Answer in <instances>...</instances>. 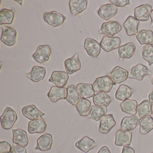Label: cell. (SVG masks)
Wrapping results in <instances>:
<instances>
[{
	"mask_svg": "<svg viewBox=\"0 0 153 153\" xmlns=\"http://www.w3.org/2000/svg\"><path fill=\"white\" fill-rule=\"evenodd\" d=\"M17 120L18 115L16 111L11 107H7L1 116V127L5 130L10 129Z\"/></svg>",
	"mask_w": 153,
	"mask_h": 153,
	"instance_id": "cell-1",
	"label": "cell"
},
{
	"mask_svg": "<svg viewBox=\"0 0 153 153\" xmlns=\"http://www.w3.org/2000/svg\"><path fill=\"white\" fill-rule=\"evenodd\" d=\"M114 83L109 75L97 78L93 83L95 92L109 93L111 90Z\"/></svg>",
	"mask_w": 153,
	"mask_h": 153,
	"instance_id": "cell-2",
	"label": "cell"
},
{
	"mask_svg": "<svg viewBox=\"0 0 153 153\" xmlns=\"http://www.w3.org/2000/svg\"><path fill=\"white\" fill-rule=\"evenodd\" d=\"M1 29V42L8 46L15 45L16 43L17 36L16 30L13 27L7 26H3Z\"/></svg>",
	"mask_w": 153,
	"mask_h": 153,
	"instance_id": "cell-3",
	"label": "cell"
},
{
	"mask_svg": "<svg viewBox=\"0 0 153 153\" xmlns=\"http://www.w3.org/2000/svg\"><path fill=\"white\" fill-rule=\"evenodd\" d=\"M43 18L45 23L53 27L62 25L66 19L65 16L56 11L45 12L43 14Z\"/></svg>",
	"mask_w": 153,
	"mask_h": 153,
	"instance_id": "cell-4",
	"label": "cell"
},
{
	"mask_svg": "<svg viewBox=\"0 0 153 153\" xmlns=\"http://www.w3.org/2000/svg\"><path fill=\"white\" fill-rule=\"evenodd\" d=\"M122 29L121 25L117 21H111L103 23L101 25L99 33L109 37H114Z\"/></svg>",
	"mask_w": 153,
	"mask_h": 153,
	"instance_id": "cell-5",
	"label": "cell"
},
{
	"mask_svg": "<svg viewBox=\"0 0 153 153\" xmlns=\"http://www.w3.org/2000/svg\"><path fill=\"white\" fill-rule=\"evenodd\" d=\"M151 74L152 72L149 70L146 66L143 64H138L130 69L128 72V77L141 81L145 76Z\"/></svg>",
	"mask_w": 153,
	"mask_h": 153,
	"instance_id": "cell-6",
	"label": "cell"
},
{
	"mask_svg": "<svg viewBox=\"0 0 153 153\" xmlns=\"http://www.w3.org/2000/svg\"><path fill=\"white\" fill-rule=\"evenodd\" d=\"M51 53V49L49 45H39L33 54V58L38 63L42 64L49 60Z\"/></svg>",
	"mask_w": 153,
	"mask_h": 153,
	"instance_id": "cell-7",
	"label": "cell"
},
{
	"mask_svg": "<svg viewBox=\"0 0 153 153\" xmlns=\"http://www.w3.org/2000/svg\"><path fill=\"white\" fill-rule=\"evenodd\" d=\"M84 48L87 54L93 58H97L101 52V45L93 38H86L84 42Z\"/></svg>",
	"mask_w": 153,
	"mask_h": 153,
	"instance_id": "cell-8",
	"label": "cell"
},
{
	"mask_svg": "<svg viewBox=\"0 0 153 153\" xmlns=\"http://www.w3.org/2000/svg\"><path fill=\"white\" fill-rule=\"evenodd\" d=\"M101 48L106 52L116 50L120 47L121 40L119 37L104 36L100 42Z\"/></svg>",
	"mask_w": 153,
	"mask_h": 153,
	"instance_id": "cell-9",
	"label": "cell"
},
{
	"mask_svg": "<svg viewBox=\"0 0 153 153\" xmlns=\"http://www.w3.org/2000/svg\"><path fill=\"white\" fill-rule=\"evenodd\" d=\"M131 132L122 129H119L116 132L114 144L118 146H129L131 145Z\"/></svg>",
	"mask_w": 153,
	"mask_h": 153,
	"instance_id": "cell-10",
	"label": "cell"
},
{
	"mask_svg": "<svg viewBox=\"0 0 153 153\" xmlns=\"http://www.w3.org/2000/svg\"><path fill=\"white\" fill-rule=\"evenodd\" d=\"M64 64L66 72L69 75L74 74L81 69V62L78 53H76L71 58L65 60Z\"/></svg>",
	"mask_w": 153,
	"mask_h": 153,
	"instance_id": "cell-11",
	"label": "cell"
},
{
	"mask_svg": "<svg viewBox=\"0 0 153 153\" xmlns=\"http://www.w3.org/2000/svg\"><path fill=\"white\" fill-rule=\"evenodd\" d=\"M109 76L115 85L119 84L127 80L128 77V72L125 69L117 66L111 71Z\"/></svg>",
	"mask_w": 153,
	"mask_h": 153,
	"instance_id": "cell-12",
	"label": "cell"
},
{
	"mask_svg": "<svg viewBox=\"0 0 153 153\" xmlns=\"http://www.w3.org/2000/svg\"><path fill=\"white\" fill-rule=\"evenodd\" d=\"M115 125L116 122L113 115L111 114H106L103 116L100 120L99 131L102 134H107Z\"/></svg>",
	"mask_w": 153,
	"mask_h": 153,
	"instance_id": "cell-13",
	"label": "cell"
},
{
	"mask_svg": "<svg viewBox=\"0 0 153 153\" xmlns=\"http://www.w3.org/2000/svg\"><path fill=\"white\" fill-rule=\"evenodd\" d=\"M22 114L31 120H35L42 118L45 114L42 112L35 105L31 104L24 106L22 109Z\"/></svg>",
	"mask_w": 153,
	"mask_h": 153,
	"instance_id": "cell-14",
	"label": "cell"
},
{
	"mask_svg": "<svg viewBox=\"0 0 153 153\" xmlns=\"http://www.w3.org/2000/svg\"><path fill=\"white\" fill-rule=\"evenodd\" d=\"M118 12V8L113 4H107L100 7L97 11L98 16L105 20L114 17Z\"/></svg>",
	"mask_w": 153,
	"mask_h": 153,
	"instance_id": "cell-15",
	"label": "cell"
},
{
	"mask_svg": "<svg viewBox=\"0 0 153 153\" xmlns=\"http://www.w3.org/2000/svg\"><path fill=\"white\" fill-rule=\"evenodd\" d=\"M69 78L68 74L67 72L57 71L53 72L49 81L53 83L56 86L64 87L67 85Z\"/></svg>",
	"mask_w": 153,
	"mask_h": 153,
	"instance_id": "cell-16",
	"label": "cell"
},
{
	"mask_svg": "<svg viewBox=\"0 0 153 153\" xmlns=\"http://www.w3.org/2000/svg\"><path fill=\"white\" fill-rule=\"evenodd\" d=\"M47 124L43 118H41L35 120H31L28 122V132L30 134L44 133L47 128Z\"/></svg>",
	"mask_w": 153,
	"mask_h": 153,
	"instance_id": "cell-17",
	"label": "cell"
},
{
	"mask_svg": "<svg viewBox=\"0 0 153 153\" xmlns=\"http://www.w3.org/2000/svg\"><path fill=\"white\" fill-rule=\"evenodd\" d=\"M49 99L53 103L62 99H66L67 97V88L53 86L51 88L47 94Z\"/></svg>",
	"mask_w": 153,
	"mask_h": 153,
	"instance_id": "cell-18",
	"label": "cell"
},
{
	"mask_svg": "<svg viewBox=\"0 0 153 153\" xmlns=\"http://www.w3.org/2000/svg\"><path fill=\"white\" fill-rule=\"evenodd\" d=\"M136 46L133 43L129 42L120 46L118 49V55L121 61L130 59L134 55Z\"/></svg>",
	"mask_w": 153,
	"mask_h": 153,
	"instance_id": "cell-19",
	"label": "cell"
},
{
	"mask_svg": "<svg viewBox=\"0 0 153 153\" xmlns=\"http://www.w3.org/2000/svg\"><path fill=\"white\" fill-rule=\"evenodd\" d=\"M46 73V69L44 67L35 66L30 72L25 74V76L31 81L37 83L45 78Z\"/></svg>",
	"mask_w": 153,
	"mask_h": 153,
	"instance_id": "cell-20",
	"label": "cell"
},
{
	"mask_svg": "<svg viewBox=\"0 0 153 153\" xmlns=\"http://www.w3.org/2000/svg\"><path fill=\"white\" fill-rule=\"evenodd\" d=\"M53 141L52 135L51 133H45L37 139L35 149L41 151L50 150L51 149Z\"/></svg>",
	"mask_w": 153,
	"mask_h": 153,
	"instance_id": "cell-21",
	"label": "cell"
},
{
	"mask_svg": "<svg viewBox=\"0 0 153 153\" xmlns=\"http://www.w3.org/2000/svg\"><path fill=\"white\" fill-rule=\"evenodd\" d=\"M152 7L144 4L137 7L134 10V17L139 21H147L150 17Z\"/></svg>",
	"mask_w": 153,
	"mask_h": 153,
	"instance_id": "cell-22",
	"label": "cell"
},
{
	"mask_svg": "<svg viewBox=\"0 0 153 153\" xmlns=\"http://www.w3.org/2000/svg\"><path fill=\"white\" fill-rule=\"evenodd\" d=\"M13 142L21 146L25 147L28 145L29 139L26 131L22 129L12 130Z\"/></svg>",
	"mask_w": 153,
	"mask_h": 153,
	"instance_id": "cell-23",
	"label": "cell"
},
{
	"mask_svg": "<svg viewBox=\"0 0 153 153\" xmlns=\"http://www.w3.org/2000/svg\"><path fill=\"white\" fill-rule=\"evenodd\" d=\"M97 145L95 141L88 136L83 137L75 144V146L78 149L85 153L95 148Z\"/></svg>",
	"mask_w": 153,
	"mask_h": 153,
	"instance_id": "cell-24",
	"label": "cell"
},
{
	"mask_svg": "<svg viewBox=\"0 0 153 153\" xmlns=\"http://www.w3.org/2000/svg\"><path fill=\"white\" fill-rule=\"evenodd\" d=\"M139 25V21L132 16L128 17L123 24L126 33L128 36H132L137 34Z\"/></svg>",
	"mask_w": 153,
	"mask_h": 153,
	"instance_id": "cell-25",
	"label": "cell"
},
{
	"mask_svg": "<svg viewBox=\"0 0 153 153\" xmlns=\"http://www.w3.org/2000/svg\"><path fill=\"white\" fill-rule=\"evenodd\" d=\"M87 0H70L69 2L70 11L73 16H77L83 12L87 7Z\"/></svg>",
	"mask_w": 153,
	"mask_h": 153,
	"instance_id": "cell-26",
	"label": "cell"
},
{
	"mask_svg": "<svg viewBox=\"0 0 153 153\" xmlns=\"http://www.w3.org/2000/svg\"><path fill=\"white\" fill-rule=\"evenodd\" d=\"M139 124V119L136 115L126 116L123 118L120 123L121 129L131 131L133 130Z\"/></svg>",
	"mask_w": 153,
	"mask_h": 153,
	"instance_id": "cell-27",
	"label": "cell"
},
{
	"mask_svg": "<svg viewBox=\"0 0 153 153\" xmlns=\"http://www.w3.org/2000/svg\"><path fill=\"white\" fill-rule=\"evenodd\" d=\"M81 98V95L75 85H71L67 87L66 100L68 102L72 105H76Z\"/></svg>",
	"mask_w": 153,
	"mask_h": 153,
	"instance_id": "cell-28",
	"label": "cell"
},
{
	"mask_svg": "<svg viewBox=\"0 0 153 153\" xmlns=\"http://www.w3.org/2000/svg\"><path fill=\"white\" fill-rule=\"evenodd\" d=\"M136 37L140 45H153V32L152 30L142 29L138 32Z\"/></svg>",
	"mask_w": 153,
	"mask_h": 153,
	"instance_id": "cell-29",
	"label": "cell"
},
{
	"mask_svg": "<svg viewBox=\"0 0 153 153\" xmlns=\"http://www.w3.org/2000/svg\"><path fill=\"white\" fill-rule=\"evenodd\" d=\"M153 103L148 100H143L138 105L137 112L140 118L151 116Z\"/></svg>",
	"mask_w": 153,
	"mask_h": 153,
	"instance_id": "cell-30",
	"label": "cell"
},
{
	"mask_svg": "<svg viewBox=\"0 0 153 153\" xmlns=\"http://www.w3.org/2000/svg\"><path fill=\"white\" fill-rule=\"evenodd\" d=\"M107 112V107L105 106L93 105L90 107L88 117L95 121H98L105 115Z\"/></svg>",
	"mask_w": 153,
	"mask_h": 153,
	"instance_id": "cell-31",
	"label": "cell"
},
{
	"mask_svg": "<svg viewBox=\"0 0 153 153\" xmlns=\"http://www.w3.org/2000/svg\"><path fill=\"white\" fill-rule=\"evenodd\" d=\"M133 90L128 86L121 85L119 86L115 93V98L120 101H124L128 99L132 95Z\"/></svg>",
	"mask_w": 153,
	"mask_h": 153,
	"instance_id": "cell-32",
	"label": "cell"
},
{
	"mask_svg": "<svg viewBox=\"0 0 153 153\" xmlns=\"http://www.w3.org/2000/svg\"><path fill=\"white\" fill-rule=\"evenodd\" d=\"M111 97L105 92H99L95 94L93 97L94 104L97 106L107 107L111 102Z\"/></svg>",
	"mask_w": 153,
	"mask_h": 153,
	"instance_id": "cell-33",
	"label": "cell"
},
{
	"mask_svg": "<svg viewBox=\"0 0 153 153\" xmlns=\"http://www.w3.org/2000/svg\"><path fill=\"white\" fill-rule=\"evenodd\" d=\"M76 88L82 98L87 99L95 95V91L92 84L80 83L77 85Z\"/></svg>",
	"mask_w": 153,
	"mask_h": 153,
	"instance_id": "cell-34",
	"label": "cell"
},
{
	"mask_svg": "<svg viewBox=\"0 0 153 153\" xmlns=\"http://www.w3.org/2000/svg\"><path fill=\"white\" fill-rule=\"evenodd\" d=\"M140 132L146 135L153 129V118L151 116H147L139 119Z\"/></svg>",
	"mask_w": 153,
	"mask_h": 153,
	"instance_id": "cell-35",
	"label": "cell"
},
{
	"mask_svg": "<svg viewBox=\"0 0 153 153\" xmlns=\"http://www.w3.org/2000/svg\"><path fill=\"white\" fill-rule=\"evenodd\" d=\"M137 102L136 100L127 99L121 103L120 107L123 112L135 115L137 114Z\"/></svg>",
	"mask_w": 153,
	"mask_h": 153,
	"instance_id": "cell-36",
	"label": "cell"
},
{
	"mask_svg": "<svg viewBox=\"0 0 153 153\" xmlns=\"http://www.w3.org/2000/svg\"><path fill=\"white\" fill-rule=\"evenodd\" d=\"M15 18V12L12 10L3 9L0 11V25H12Z\"/></svg>",
	"mask_w": 153,
	"mask_h": 153,
	"instance_id": "cell-37",
	"label": "cell"
},
{
	"mask_svg": "<svg viewBox=\"0 0 153 153\" xmlns=\"http://www.w3.org/2000/svg\"><path fill=\"white\" fill-rule=\"evenodd\" d=\"M91 105L90 101L85 98H81L76 105V109L80 116L85 117L88 116Z\"/></svg>",
	"mask_w": 153,
	"mask_h": 153,
	"instance_id": "cell-38",
	"label": "cell"
},
{
	"mask_svg": "<svg viewBox=\"0 0 153 153\" xmlns=\"http://www.w3.org/2000/svg\"><path fill=\"white\" fill-rule=\"evenodd\" d=\"M143 59L148 62L149 66L153 64V46L147 45L143 48L142 51Z\"/></svg>",
	"mask_w": 153,
	"mask_h": 153,
	"instance_id": "cell-39",
	"label": "cell"
},
{
	"mask_svg": "<svg viewBox=\"0 0 153 153\" xmlns=\"http://www.w3.org/2000/svg\"><path fill=\"white\" fill-rule=\"evenodd\" d=\"M12 147L10 143L7 141H0V153H10Z\"/></svg>",
	"mask_w": 153,
	"mask_h": 153,
	"instance_id": "cell-40",
	"label": "cell"
},
{
	"mask_svg": "<svg viewBox=\"0 0 153 153\" xmlns=\"http://www.w3.org/2000/svg\"><path fill=\"white\" fill-rule=\"evenodd\" d=\"M110 1L116 7H123L130 4L129 0H110Z\"/></svg>",
	"mask_w": 153,
	"mask_h": 153,
	"instance_id": "cell-41",
	"label": "cell"
},
{
	"mask_svg": "<svg viewBox=\"0 0 153 153\" xmlns=\"http://www.w3.org/2000/svg\"><path fill=\"white\" fill-rule=\"evenodd\" d=\"M10 153H27V149L24 147L17 145H13Z\"/></svg>",
	"mask_w": 153,
	"mask_h": 153,
	"instance_id": "cell-42",
	"label": "cell"
},
{
	"mask_svg": "<svg viewBox=\"0 0 153 153\" xmlns=\"http://www.w3.org/2000/svg\"><path fill=\"white\" fill-rule=\"evenodd\" d=\"M121 153H135V151L131 147L125 146L123 148Z\"/></svg>",
	"mask_w": 153,
	"mask_h": 153,
	"instance_id": "cell-43",
	"label": "cell"
},
{
	"mask_svg": "<svg viewBox=\"0 0 153 153\" xmlns=\"http://www.w3.org/2000/svg\"><path fill=\"white\" fill-rule=\"evenodd\" d=\"M97 153H111L109 149L106 146L102 147Z\"/></svg>",
	"mask_w": 153,
	"mask_h": 153,
	"instance_id": "cell-44",
	"label": "cell"
},
{
	"mask_svg": "<svg viewBox=\"0 0 153 153\" xmlns=\"http://www.w3.org/2000/svg\"><path fill=\"white\" fill-rule=\"evenodd\" d=\"M148 98L149 101H150L152 103H153V89H152V91L149 95Z\"/></svg>",
	"mask_w": 153,
	"mask_h": 153,
	"instance_id": "cell-45",
	"label": "cell"
},
{
	"mask_svg": "<svg viewBox=\"0 0 153 153\" xmlns=\"http://www.w3.org/2000/svg\"><path fill=\"white\" fill-rule=\"evenodd\" d=\"M150 18L151 19V23H150V27H153V9L151 10L150 14Z\"/></svg>",
	"mask_w": 153,
	"mask_h": 153,
	"instance_id": "cell-46",
	"label": "cell"
},
{
	"mask_svg": "<svg viewBox=\"0 0 153 153\" xmlns=\"http://www.w3.org/2000/svg\"><path fill=\"white\" fill-rule=\"evenodd\" d=\"M15 1H16L18 3H19L21 6H22V5H23V0H20V1H16V0H15Z\"/></svg>",
	"mask_w": 153,
	"mask_h": 153,
	"instance_id": "cell-47",
	"label": "cell"
},
{
	"mask_svg": "<svg viewBox=\"0 0 153 153\" xmlns=\"http://www.w3.org/2000/svg\"><path fill=\"white\" fill-rule=\"evenodd\" d=\"M152 116H153V106H152Z\"/></svg>",
	"mask_w": 153,
	"mask_h": 153,
	"instance_id": "cell-48",
	"label": "cell"
},
{
	"mask_svg": "<svg viewBox=\"0 0 153 153\" xmlns=\"http://www.w3.org/2000/svg\"><path fill=\"white\" fill-rule=\"evenodd\" d=\"M152 85H153V77H152Z\"/></svg>",
	"mask_w": 153,
	"mask_h": 153,
	"instance_id": "cell-49",
	"label": "cell"
},
{
	"mask_svg": "<svg viewBox=\"0 0 153 153\" xmlns=\"http://www.w3.org/2000/svg\"><path fill=\"white\" fill-rule=\"evenodd\" d=\"M153 153V152H152V153Z\"/></svg>",
	"mask_w": 153,
	"mask_h": 153,
	"instance_id": "cell-50",
	"label": "cell"
}]
</instances>
